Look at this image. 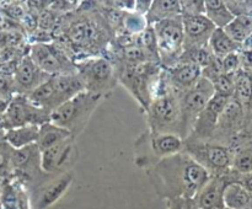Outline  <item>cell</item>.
Here are the masks:
<instances>
[{"mask_svg":"<svg viewBox=\"0 0 252 209\" xmlns=\"http://www.w3.org/2000/svg\"><path fill=\"white\" fill-rule=\"evenodd\" d=\"M145 172L158 196L165 201L196 198L211 179V175L185 151L161 160Z\"/></svg>","mask_w":252,"mask_h":209,"instance_id":"obj_1","label":"cell"},{"mask_svg":"<svg viewBox=\"0 0 252 209\" xmlns=\"http://www.w3.org/2000/svg\"><path fill=\"white\" fill-rule=\"evenodd\" d=\"M162 66L154 61H143L117 70L118 83L122 84L145 113L159 88Z\"/></svg>","mask_w":252,"mask_h":209,"instance_id":"obj_2","label":"cell"},{"mask_svg":"<svg viewBox=\"0 0 252 209\" xmlns=\"http://www.w3.org/2000/svg\"><path fill=\"white\" fill-rule=\"evenodd\" d=\"M181 151L184 139L180 135L145 130L134 140V164L147 171L161 160Z\"/></svg>","mask_w":252,"mask_h":209,"instance_id":"obj_3","label":"cell"},{"mask_svg":"<svg viewBox=\"0 0 252 209\" xmlns=\"http://www.w3.org/2000/svg\"><path fill=\"white\" fill-rule=\"evenodd\" d=\"M102 100L101 96L83 91L56 108L51 113V122L68 130L76 139L88 127L91 116Z\"/></svg>","mask_w":252,"mask_h":209,"instance_id":"obj_4","label":"cell"},{"mask_svg":"<svg viewBox=\"0 0 252 209\" xmlns=\"http://www.w3.org/2000/svg\"><path fill=\"white\" fill-rule=\"evenodd\" d=\"M83 91H85V88L78 74H66L49 76L41 86L27 95V97L37 107L52 113Z\"/></svg>","mask_w":252,"mask_h":209,"instance_id":"obj_5","label":"cell"},{"mask_svg":"<svg viewBox=\"0 0 252 209\" xmlns=\"http://www.w3.org/2000/svg\"><path fill=\"white\" fill-rule=\"evenodd\" d=\"M76 74L81 79L85 91L105 98L118 84L117 71L106 56L89 57L75 63Z\"/></svg>","mask_w":252,"mask_h":209,"instance_id":"obj_6","label":"cell"},{"mask_svg":"<svg viewBox=\"0 0 252 209\" xmlns=\"http://www.w3.org/2000/svg\"><path fill=\"white\" fill-rule=\"evenodd\" d=\"M184 151L201 165L211 176H225L231 172L233 149L228 145L212 140H196L186 138Z\"/></svg>","mask_w":252,"mask_h":209,"instance_id":"obj_7","label":"cell"},{"mask_svg":"<svg viewBox=\"0 0 252 209\" xmlns=\"http://www.w3.org/2000/svg\"><path fill=\"white\" fill-rule=\"evenodd\" d=\"M180 95L172 89L157 93L149 108L145 111L148 130L169 133L181 137L180 133Z\"/></svg>","mask_w":252,"mask_h":209,"instance_id":"obj_8","label":"cell"},{"mask_svg":"<svg viewBox=\"0 0 252 209\" xmlns=\"http://www.w3.org/2000/svg\"><path fill=\"white\" fill-rule=\"evenodd\" d=\"M160 65L165 69L172 68L179 61L184 49V26L181 15L153 25Z\"/></svg>","mask_w":252,"mask_h":209,"instance_id":"obj_9","label":"cell"},{"mask_svg":"<svg viewBox=\"0 0 252 209\" xmlns=\"http://www.w3.org/2000/svg\"><path fill=\"white\" fill-rule=\"evenodd\" d=\"M214 93L216 92L211 81L202 76L193 88L180 95V133L182 139L185 140L191 134L197 117Z\"/></svg>","mask_w":252,"mask_h":209,"instance_id":"obj_10","label":"cell"},{"mask_svg":"<svg viewBox=\"0 0 252 209\" xmlns=\"http://www.w3.org/2000/svg\"><path fill=\"white\" fill-rule=\"evenodd\" d=\"M29 56L32 61L49 76L76 73L73 59L61 44L54 41L49 43H33L30 47Z\"/></svg>","mask_w":252,"mask_h":209,"instance_id":"obj_11","label":"cell"},{"mask_svg":"<svg viewBox=\"0 0 252 209\" xmlns=\"http://www.w3.org/2000/svg\"><path fill=\"white\" fill-rule=\"evenodd\" d=\"M51 120V113L37 107L25 95H14L7 110L0 116V123L5 130L22 125H42Z\"/></svg>","mask_w":252,"mask_h":209,"instance_id":"obj_12","label":"cell"},{"mask_svg":"<svg viewBox=\"0 0 252 209\" xmlns=\"http://www.w3.org/2000/svg\"><path fill=\"white\" fill-rule=\"evenodd\" d=\"M245 117L246 113L243 106L231 97L219 116L213 137L211 139L212 142L231 148V145L243 135Z\"/></svg>","mask_w":252,"mask_h":209,"instance_id":"obj_13","label":"cell"},{"mask_svg":"<svg viewBox=\"0 0 252 209\" xmlns=\"http://www.w3.org/2000/svg\"><path fill=\"white\" fill-rule=\"evenodd\" d=\"M78 147L76 139L70 138L54 147L39 151L41 170L46 175L56 176L68 171L69 165H73L78 159Z\"/></svg>","mask_w":252,"mask_h":209,"instance_id":"obj_14","label":"cell"},{"mask_svg":"<svg viewBox=\"0 0 252 209\" xmlns=\"http://www.w3.org/2000/svg\"><path fill=\"white\" fill-rule=\"evenodd\" d=\"M230 98L214 93V96L209 100L204 110L197 117L191 134L187 138L196 140H211L219 116H220L221 111L224 110Z\"/></svg>","mask_w":252,"mask_h":209,"instance_id":"obj_15","label":"cell"},{"mask_svg":"<svg viewBox=\"0 0 252 209\" xmlns=\"http://www.w3.org/2000/svg\"><path fill=\"white\" fill-rule=\"evenodd\" d=\"M48 78V74L43 73L32 61L29 54H26L17 63L16 70H15L14 78H12L15 95H30L32 91H34L38 86H41Z\"/></svg>","mask_w":252,"mask_h":209,"instance_id":"obj_16","label":"cell"},{"mask_svg":"<svg viewBox=\"0 0 252 209\" xmlns=\"http://www.w3.org/2000/svg\"><path fill=\"white\" fill-rule=\"evenodd\" d=\"M74 176L73 171H65L63 174H59L58 176H53L42 184L37 189L36 194V208L37 209H48L53 207L57 202L61 201L69 188L73 184Z\"/></svg>","mask_w":252,"mask_h":209,"instance_id":"obj_17","label":"cell"},{"mask_svg":"<svg viewBox=\"0 0 252 209\" xmlns=\"http://www.w3.org/2000/svg\"><path fill=\"white\" fill-rule=\"evenodd\" d=\"M184 26V48H197L208 44L217 29L206 15H181Z\"/></svg>","mask_w":252,"mask_h":209,"instance_id":"obj_18","label":"cell"},{"mask_svg":"<svg viewBox=\"0 0 252 209\" xmlns=\"http://www.w3.org/2000/svg\"><path fill=\"white\" fill-rule=\"evenodd\" d=\"M162 70L169 86L177 93L192 89L202 78V69L196 64L179 63L172 68H162Z\"/></svg>","mask_w":252,"mask_h":209,"instance_id":"obj_19","label":"cell"},{"mask_svg":"<svg viewBox=\"0 0 252 209\" xmlns=\"http://www.w3.org/2000/svg\"><path fill=\"white\" fill-rule=\"evenodd\" d=\"M231 181H236V175L233 171L225 176H211L203 188L197 194V204L201 209H206L208 207L218 204L223 202V192L226 184Z\"/></svg>","mask_w":252,"mask_h":209,"instance_id":"obj_20","label":"cell"},{"mask_svg":"<svg viewBox=\"0 0 252 209\" xmlns=\"http://www.w3.org/2000/svg\"><path fill=\"white\" fill-rule=\"evenodd\" d=\"M233 165L231 171L238 175L252 172V137L241 135L233 145Z\"/></svg>","mask_w":252,"mask_h":209,"instance_id":"obj_21","label":"cell"},{"mask_svg":"<svg viewBox=\"0 0 252 209\" xmlns=\"http://www.w3.org/2000/svg\"><path fill=\"white\" fill-rule=\"evenodd\" d=\"M181 15V4L179 0H154L152 1L145 19L149 26Z\"/></svg>","mask_w":252,"mask_h":209,"instance_id":"obj_22","label":"cell"},{"mask_svg":"<svg viewBox=\"0 0 252 209\" xmlns=\"http://www.w3.org/2000/svg\"><path fill=\"white\" fill-rule=\"evenodd\" d=\"M70 138L73 137H71V134L68 130L54 124V123L49 120V122H46L42 125H39L38 138H37L36 145L39 151H43V150L54 147V145L59 144V143L64 142V140L70 139Z\"/></svg>","mask_w":252,"mask_h":209,"instance_id":"obj_23","label":"cell"},{"mask_svg":"<svg viewBox=\"0 0 252 209\" xmlns=\"http://www.w3.org/2000/svg\"><path fill=\"white\" fill-rule=\"evenodd\" d=\"M39 125H22L5 132L4 140L11 149H22L36 144Z\"/></svg>","mask_w":252,"mask_h":209,"instance_id":"obj_24","label":"cell"},{"mask_svg":"<svg viewBox=\"0 0 252 209\" xmlns=\"http://www.w3.org/2000/svg\"><path fill=\"white\" fill-rule=\"evenodd\" d=\"M204 15L217 29H224L234 20V15L223 0H206Z\"/></svg>","mask_w":252,"mask_h":209,"instance_id":"obj_25","label":"cell"},{"mask_svg":"<svg viewBox=\"0 0 252 209\" xmlns=\"http://www.w3.org/2000/svg\"><path fill=\"white\" fill-rule=\"evenodd\" d=\"M223 203L226 209H241L252 203V197L238 181H231L223 192Z\"/></svg>","mask_w":252,"mask_h":209,"instance_id":"obj_26","label":"cell"},{"mask_svg":"<svg viewBox=\"0 0 252 209\" xmlns=\"http://www.w3.org/2000/svg\"><path fill=\"white\" fill-rule=\"evenodd\" d=\"M208 47L217 58H224L225 56L240 51V44L234 42L223 29H216L208 41Z\"/></svg>","mask_w":252,"mask_h":209,"instance_id":"obj_27","label":"cell"},{"mask_svg":"<svg viewBox=\"0 0 252 209\" xmlns=\"http://www.w3.org/2000/svg\"><path fill=\"white\" fill-rule=\"evenodd\" d=\"M252 95V71L241 68L235 73V88H234V100L238 101L243 108L248 110Z\"/></svg>","mask_w":252,"mask_h":209,"instance_id":"obj_28","label":"cell"},{"mask_svg":"<svg viewBox=\"0 0 252 209\" xmlns=\"http://www.w3.org/2000/svg\"><path fill=\"white\" fill-rule=\"evenodd\" d=\"M223 30L234 42L241 44L252 31V16L234 17L233 21Z\"/></svg>","mask_w":252,"mask_h":209,"instance_id":"obj_29","label":"cell"},{"mask_svg":"<svg viewBox=\"0 0 252 209\" xmlns=\"http://www.w3.org/2000/svg\"><path fill=\"white\" fill-rule=\"evenodd\" d=\"M148 26L149 25H148L145 16L134 11H126L123 15L122 30L121 31H122V34L138 36V34L143 33Z\"/></svg>","mask_w":252,"mask_h":209,"instance_id":"obj_30","label":"cell"},{"mask_svg":"<svg viewBox=\"0 0 252 209\" xmlns=\"http://www.w3.org/2000/svg\"><path fill=\"white\" fill-rule=\"evenodd\" d=\"M214 88L217 95L231 98L234 96L235 88V74H219L209 80Z\"/></svg>","mask_w":252,"mask_h":209,"instance_id":"obj_31","label":"cell"},{"mask_svg":"<svg viewBox=\"0 0 252 209\" xmlns=\"http://www.w3.org/2000/svg\"><path fill=\"white\" fill-rule=\"evenodd\" d=\"M221 66H223L224 74H235L236 71L241 69V59L240 53L235 52L221 58Z\"/></svg>","mask_w":252,"mask_h":209,"instance_id":"obj_32","label":"cell"},{"mask_svg":"<svg viewBox=\"0 0 252 209\" xmlns=\"http://www.w3.org/2000/svg\"><path fill=\"white\" fill-rule=\"evenodd\" d=\"M181 4V15H204L203 0H185Z\"/></svg>","mask_w":252,"mask_h":209,"instance_id":"obj_33","label":"cell"},{"mask_svg":"<svg viewBox=\"0 0 252 209\" xmlns=\"http://www.w3.org/2000/svg\"><path fill=\"white\" fill-rule=\"evenodd\" d=\"M150 5H152V1H149V0H147V1H144V0H142V1H135V6H134V10L133 11L137 12V14L139 15H143V16H145L148 12V10H149Z\"/></svg>","mask_w":252,"mask_h":209,"instance_id":"obj_34","label":"cell"},{"mask_svg":"<svg viewBox=\"0 0 252 209\" xmlns=\"http://www.w3.org/2000/svg\"><path fill=\"white\" fill-rule=\"evenodd\" d=\"M240 51L246 52V53H252V31L246 37L245 41L240 44Z\"/></svg>","mask_w":252,"mask_h":209,"instance_id":"obj_35","label":"cell"},{"mask_svg":"<svg viewBox=\"0 0 252 209\" xmlns=\"http://www.w3.org/2000/svg\"><path fill=\"white\" fill-rule=\"evenodd\" d=\"M167 209H184V199L176 198L166 201Z\"/></svg>","mask_w":252,"mask_h":209,"instance_id":"obj_36","label":"cell"},{"mask_svg":"<svg viewBox=\"0 0 252 209\" xmlns=\"http://www.w3.org/2000/svg\"><path fill=\"white\" fill-rule=\"evenodd\" d=\"M184 209H201L197 204L196 199H184Z\"/></svg>","mask_w":252,"mask_h":209,"instance_id":"obj_37","label":"cell"},{"mask_svg":"<svg viewBox=\"0 0 252 209\" xmlns=\"http://www.w3.org/2000/svg\"><path fill=\"white\" fill-rule=\"evenodd\" d=\"M10 100H6V98L0 97V116H2L5 113V111L7 110V106H9Z\"/></svg>","mask_w":252,"mask_h":209,"instance_id":"obj_38","label":"cell"},{"mask_svg":"<svg viewBox=\"0 0 252 209\" xmlns=\"http://www.w3.org/2000/svg\"><path fill=\"white\" fill-rule=\"evenodd\" d=\"M206 209H225V206H224L223 202H220V203L214 204V206L208 207V208H206Z\"/></svg>","mask_w":252,"mask_h":209,"instance_id":"obj_39","label":"cell"},{"mask_svg":"<svg viewBox=\"0 0 252 209\" xmlns=\"http://www.w3.org/2000/svg\"><path fill=\"white\" fill-rule=\"evenodd\" d=\"M241 209H252V203H251V204H249V206L244 207V208H241Z\"/></svg>","mask_w":252,"mask_h":209,"instance_id":"obj_40","label":"cell"},{"mask_svg":"<svg viewBox=\"0 0 252 209\" xmlns=\"http://www.w3.org/2000/svg\"><path fill=\"white\" fill-rule=\"evenodd\" d=\"M0 209H1V204H0Z\"/></svg>","mask_w":252,"mask_h":209,"instance_id":"obj_41","label":"cell"}]
</instances>
